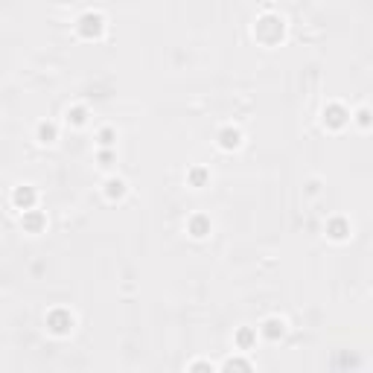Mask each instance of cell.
<instances>
[{
	"instance_id": "cell-7",
	"label": "cell",
	"mask_w": 373,
	"mask_h": 373,
	"mask_svg": "<svg viewBox=\"0 0 373 373\" xmlns=\"http://www.w3.org/2000/svg\"><path fill=\"white\" fill-rule=\"evenodd\" d=\"M330 236H333V239H344V236H347V224H344V222H333V224H330Z\"/></svg>"
},
{
	"instance_id": "cell-3",
	"label": "cell",
	"mask_w": 373,
	"mask_h": 373,
	"mask_svg": "<svg viewBox=\"0 0 373 373\" xmlns=\"http://www.w3.org/2000/svg\"><path fill=\"white\" fill-rule=\"evenodd\" d=\"M324 117H327V123L330 125H344V120H347V114H344V108H338V105H333V108H327L324 111Z\"/></svg>"
},
{
	"instance_id": "cell-11",
	"label": "cell",
	"mask_w": 373,
	"mask_h": 373,
	"mask_svg": "<svg viewBox=\"0 0 373 373\" xmlns=\"http://www.w3.org/2000/svg\"><path fill=\"white\" fill-rule=\"evenodd\" d=\"M189 373H213V368H210L207 362H195V365L189 368Z\"/></svg>"
},
{
	"instance_id": "cell-5",
	"label": "cell",
	"mask_w": 373,
	"mask_h": 373,
	"mask_svg": "<svg viewBox=\"0 0 373 373\" xmlns=\"http://www.w3.org/2000/svg\"><path fill=\"white\" fill-rule=\"evenodd\" d=\"M224 373H251V368L242 362V359H236V362H227V365H224Z\"/></svg>"
},
{
	"instance_id": "cell-9",
	"label": "cell",
	"mask_w": 373,
	"mask_h": 373,
	"mask_svg": "<svg viewBox=\"0 0 373 373\" xmlns=\"http://www.w3.org/2000/svg\"><path fill=\"white\" fill-rule=\"evenodd\" d=\"M189 230H192V236H204V233H207V222H204V219H195Z\"/></svg>"
},
{
	"instance_id": "cell-2",
	"label": "cell",
	"mask_w": 373,
	"mask_h": 373,
	"mask_svg": "<svg viewBox=\"0 0 373 373\" xmlns=\"http://www.w3.org/2000/svg\"><path fill=\"white\" fill-rule=\"evenodd\" d=\"M15 204H18V207H24V213H27L32 204H35V192H32L30 186H21V189L15 192Z\"/></svg>"
},
{
	"instance_id": "cell-10",
	"label": "cell",
	"mask_w": 373,
	"mask_h": 373,
	"mask_svg": "<svg viewBox=\"0 0 373 373\" xmlns=\"http://www.w3.org/2000/svg\"><path fill=\"white\" fill-rule=\"evenodd\" d=\"M125 192V184L117 178V181H108V195H123Z\"/></svg>"
},
{
	"instance_id": "cell-8",
	"label": "cell",
	"mask_w": 373,
	"mask_h": 373,
	"mask_svg": "<svg viewBox=\"0 0 373 373\" xmlns=\"http://www.w3.org/2000/svg\"><path fill=\"white\" fill-rule=\"evenodd\" d=\"M38 137H41L44 143H53V137H56V125H41V128H38Z\"/></svg>"
},
{
	"instance_id": "cell-1",
	"label": "cell",
	"mask_w": 373,
	"mask_h": 373,
	"mask_svg": "<svg viewBox=\"0 0 373 373\" xmlns=\"http://www.w3.org/2000/svg\"><path fill=\"white\" fill-rule=\"evenodd\" d=\"M47 324H50V330H53V333H67V330L73 327V318H70L67 312H53Z\"/></svg>"
},
{
	"instance_id": "cell-12",
	"label": "cell",
	"mask_w": 373,
	"mask_h": 373,
	"mask_svg": "<svg viewBox=\"0 0 373 373\" xmlns=\"http://www.w3.org/2000/svg\"><path fill=\"white\" fill-rule=\"evenodd\" d=\"M111 137H114V134H111V128H105V131L99 134V140H102V143H111Z\"/></svg>"
},
{
	"instance_id": "cell-6",
	"label": "cell",
	"mask_w": 373,
	"mask_h": 373,
	"mask_svg": "<svg viewBox=\"0 0 373 373\" xmlns=\"http://www.w3.org/2000/svg\"><path fill=\"white\" fill-rule=\"evenodd\" d=\"M262 333H265L268 338H277V336H283V321H268Z\"/></svg>"
},
{
	"instance_id": "cell-4",
	"label": "cell",
	"mask_w": 373,
	"mask_h": 373,
	"mask_svg": "<svg viewBox=\"0 0 373 373\" xmlns=\"http://www.w3.org/2000/svg\"><path fill=\"white\" fill-rule=\"evenodd\" d=\"M222 146L224 149H233V146H239V131H222Z\"/></svg>"
}]
</instances>
